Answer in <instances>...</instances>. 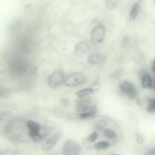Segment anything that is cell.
<instances>
[{"label":"cell","mask_w":155,"mask_h":155,"mask_svg":"<svg viewBox=\"0 0 155 155\" xmlns=\"http://www.w3.org/2000/svg\"><path fill=\"white\" fill-rule=\"evenodd\" d=\"M89 48L88 45L84 41H81L76 45L75 53L78 56H84L88 52Z\"/></svg>","instance_id":"7"},{"label":"cell","mask_w":155,"mask_h":155,"mask_svg":"<svg viewBox=\"0 0 155 155\" xmlns=\"http://www.w3.org/2000/svg\"><path fill=\"white\" fill-rule=\"evenodd\" d=\"M124 69L123 67H120L116 69L114 73V77L115 79H119L122 76L124 72Z\"/></svg>","instance_id":"16"},{"label":"cell","mask_w":155,"mask_h":155,"mask_svg":"<svg viewBox=\"0 0 155 155\" xmlns=\"http://www.w3.org/2000/svg\"><path fill=\"white\" fill-rule=\"evenodd\" d=\"M140 5L138 3H135L131 8L129 15L130 19L131 21L135 20L138 16L140 12Z\"/></svg>","instance_id":"10"},{"label":"cell","mask_w":155,"mask_h":155,"mask_svg":"<svg viewBox=\"0 0 155 155\" xmlns=\"http://www.w3.org/2000/svg\"><path fill=\"white\" fill-rule=\"evenodd\" d=\"M93 91L91 87H88L78 91L76 93V95L79 97L82 98L91 94Z\"/></svg>","instance_id":"11"},{"label":"cell","mask_w":155,"mask_h":155,"mask_svg":"<svg viewBox=\"0 0 155 155\" xmlns=\"http://www.w3.org/2000/svg\"><path fill=\"white\" fill-rule=\"evenodd\" d=\"M103 135L106 138L108 139H113L116 136V133L110 129L105 130L103 133Z\"/></svg>","instance_id":"15"},{"label":"cell","mask_w":155,"mask_h":155,"mask_svg":"<svg viewBox=\"0 0 155 155\" xmlns=\"http://www.w3.org/2000/svg\"><path fill=\"white\" fill-rule=\"evenodd\" d=\"M152 69L154 73L155 72V61L154 60L152 63Z\"/></svg>","instance_id":"27"},{"label":"cell","mask_w":155,"mask_h":155,"mask_svg":"<svg viewBox=\"0 0 155 155\" xmlns=\"http://www.w3.org/2000/svg\"><path fill=\"white\" fill-rule=\"evenodd\" d=\"M62 152L63 155H81V147L76 141L69 140L65 143Z\"/></svg>","instance_id":"1"},{"label":"cell","mask_w":155,"mask_h":155,"mask_svg":"<svg viewBox=\"0 0 155 155\" xmlns=\"http://www.w3.org/2000/svg\"><path fill=\"white\" fill-rule=\"evenodd\" d=\"M155 153L154 148H152L147 151L146 155H155Z\"/></svg>","instance_id":"25"},{"label":"cell","mask_w":155,"mask_h":155,"mask_svg":"<svg viewBox=\"0 0 155 155\" xmlns=\"http://www.w3.org/2000/svg\"><path fill=\"white\" fill-rule=\"evenodd\" d=\"M64 81V74L61 71L55 72L51 74L47 80L48 85L51 88L59 87Z\"/></svg>","instance_id":"4"},{"label":"cell","mask_w":155,"mask_h":155,"mask_svg":"<svg viewBox=\"0 0 155 155\" xmlns=\"http://www.w3.org/2000/svg\"><path fill=\"white\" fill-rule=\"evenodd\" d=\"M28 134L30 137L34 140L38 141L41 140V136L39 131L29 130Z\"/></svg>","instance_id":"13"},{"label":"cell","mask_w":155,"mask_h":155,"mask_svg":"<svg viewBox=\"0 0 155 155\" xmlns=\"http://www.w3.org/2000/svg\"><path fill=\"white\" fill-rule=\"evenodd\" d=\"M121 91L130 100L134 99L137 96V91L134 85L131 83L125 81L120 85Z\"/></svg>","instance_id":"5"},{"label":"cell","mask_w":155,"mask_h":155,"mask_svg":"<svg viewBox=\"0 0 155 155\" xmlns=\"http://www.w3.org/2000/svg\"><path fill=\"white\" fill-rule=\"evenodd\" d=\"M95 114L91 112L83 113L80 114V117L82 119L87 118L93 116Z\"/></svg>","instance_id":"21"},{"label":"cell","mask_w":155,"mask_h":155,"mask_svg":"<svg viewBox=\"0 0 155 155\" xmlns=\"http://www.w3.org/2000/svg\"><path fill=\"white\" fill-rule=\"evenodd\" d=\"M85 78L83 74L81 72H75L68 76L64 80L65 84L69 87L77 86L83 83Z\"/></svg>","instance_id":"3"},{"label":"cell","mask_w":155,"mask_h":155,"mask_svg":"<svg viewBox=\"0 0 155 155\" xmlns=\"http://www.w3.org/2000/svg\"><path fill=\"white\" fill-rule=\"evenodd\" d=\"M100 81V77L97 78L92 83V85L94 86H96L99 84Z\"/></svg>","instance_id":"26"},{"label":"cell","mask_w":155,"mask_h":155,"mask_svg":"<svg viewBox=\"0 0 155 155\" xmlns=\"http://www.w3.org/2000/svg\"><path fill=\"white\" fill-rule=\"evenodd\" d=\"M155 99H151L149 101V104L147 108V111L150 113L153 112L155 111Z\"/></svg>","instance_id":"18"},{"label":"cell","mask_w":155,"mask_h":155,"mask_svg":"<svg viewBox=\"0 0 155 155\" xmlns=\"http://www.w3.org/2000/svg\"><path fill=\"white\" fill-rule=\"evenodd\" d=\"M61 136V133L57 132L47 141L42 146L43 150L48 152L54 148Z\"/></svg>","instance_id":"6"},{"label":"cell","mask_w":155,"mask_h":155,"mask_svg":"<svg viewBox=\"0 0 155 155\" xmlns=\"http://www.w3.org/2000/svg\"><path fill=\"white\" fill-rule=\"evenodd\" d=\"M141 84L144 88H154V83L150 76L147 74H145L142 78Z\"/></svg>","instance_id":"9"},{"label":"cell","mask_w":155,"mask_h":155,"mask_svg":"<svg viewBox=\"0 0 155 155\" xmlns=\"http://www.w3.org/2000/svg\"><path fill=\"white\" fill-rule=\"evenodd\" d=\"M97 133L94 132L88 137L87 140L91 142H93L97 138Z\"/></svg>","instance_id":"22"},{"label":"cell","mask_w":155,"mask_h":155,"mask_svg":"<svg viewBox=\"0 0 155 155\" xmlns=\"http://www.w3.org/2000/svg\"><path fill=\"white\" fill-rule=\"evenodd\" d=\"M130 41V36L128 35H125L122 39L121 46L122 48L127 47L129 44Z\"/></svg>","instance_id":"19"},{"label":"cell","mask_w":155,"mask_h":155,"mask_svg":"<svg viewBox=\"0 0 155 155\" xmlns=\"http://www.w3.org/2000/svg\"><path fill=\"white\" fill-rule=\"evenodd\" d=\"M48 155H59L57 154L53 153V154H49Z\"/></svg>","instance_id":"29"},{"label":"cell","mask_w":155,"mask_h":155,"mask_svg":"<svg viewBox=\"0 0 155 155\" xmlns=\"http://www.w3.org/2000/svg\"><path fill=\"white\" fill-rule=\"evenodd\" d=\"M105 5L108 9H113L116 8L117 5L116 1L108 0L105 1Z\"/></svg>","instance_id":"17"},{"label":"cell","mask_w":155,"mask_h":155,"mask_svg":"<svg viewBox=\"0 0 155 155\" xmlns=\"http://www.w3.org/2000/svg\"><path fill=\"white\" fill-rule=\"evenodd\" d=\"M107 155H119V154H117V153H112V154H109Z\"/></svg>","instance_id":"28"},{"label":"cell","mask_w":155,"mask_h":155,"mask_svg":"<svg viewBox=\"0 0 155 155\" xmlns=\"http://www.w3.org/2000/svg\"><path fill=\"white\" fill-rule=\"evenodd\" d=\"M110 144L108 142L105 141L99 142L94 145V147L97 149H104L109 147Z\"/></svg>","instance_id":"14"},{"label":"cell","mask_w":155,"mask_h":155,"mask_svg":"<svg viewBox=\"0 0 155 155\" xmlns=\"http://www.w3.org/2000/svg\"><path fill=\"white\" fill-rule=\"evenodd\" d=\"M105 33V28L102 24L95 26L92 29L91 35V42L94 44L101 43L104 40Z\"/></svg>","instance_id":"2"},{"label":"cell","mask_w":155,"mask_h":155,"mask_svg":"<svg viewBox=\"0 0 155 155\" xmlns=\"http://www.w3.org/2000/svg\"><path fill=\"white\" fill-rule=\"evenodd\" d=\"M61 104L64 106H68L69 104L68 99L66 98H63L61 99Z\"/></svg>","instance_id":"23"},{"label":"cell","mask_w":155,"mask_h":155,"mask_svg":"<svg viewBox=\"0 0 155 155\" xmlns=\"http://www.w3.org/2000/svg\"><path fill=\"white\" fill-rule=\"evenodd\" d=\"M27 126L29 130L40 132V125L38 122L33 121H29L27 122Z\"/></svg>","instance_id":"12"},{"label":"cell","mask_w":155,"mask_h":155,"mask_svg":"<svg viewBox=\"0 0 155 155\" xmlns=\"http://www.w3.org/2000/svg\"><path fill=\"white\" fill-rule=\"evenodd\" d=\"M104 59V57L102 54L98 52H94L89 55L87 61L90 64L94 65L102 63Z\"/></svg>","instance_id":"8"},{"label":"cell","mask_w":155,"mask_h":155,"mask_svg":"<svg viewBox=\"0 0 155 155\" xmlns=\"http://www.w3.org/2000/svg\"><path fill=\"white\" fill-rule=\"evenodd\" d=\"M137 143L138 144L142 143L144 141L143 136L141 134L139 133H136L135 134Z\"/></svg>","instance_id":"20"},{"label":"cell","mask_w":155,"mask_h":155,"mask_svg":"<svg viewBox=\"0 0 155 155\" xmlns=\"http://www.w3.org/2000/svg\"><path fill=\"white\" fill-rule=\"evenodd\" d=\"M106 122L104 120H101L98 122L96 124V126L98 127H101L102 126H104L106 124Z\"/></svg>","instance_id":"24"}]
</instances>
